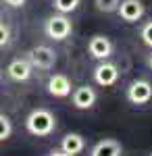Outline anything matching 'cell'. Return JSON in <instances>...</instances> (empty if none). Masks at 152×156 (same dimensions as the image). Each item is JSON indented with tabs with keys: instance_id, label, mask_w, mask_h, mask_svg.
Wrapping results in <instances>:
<instances>
[{
	"instance_id": "cell-1",
	"label": "cell",
	"mask_w": 152,
	"mask_h": 156,
	"mask_svg": "<svg viewBox=\"0 0 152 156\" xmlns=\"http://www.w3.org/2000/svg\"><path fill=\"white\" fill-rule=\"evenodd\" d=\"M27 131L35 137H48L56 127V117L48 110V108H35L27 115L25 119Z\"/></svg>"
},
{
	"instance_id": "cell-2",
	"label": "cell",
	"mask_w": 152,
	"mask_h": 156,
	"mask_svg": "<svg viewBox=\"0 0 152 156\" xmlns=\"http://www.w3.org/2000/svg\"><path fill=\"white\" fill-rule=\"evenodd\" d=\"M71 29H73L71 19L67 15H63V12H56V15L48 17L46 23H44V34H46L50 40H54V42L67 40V37L71 36Z\"/></svg>"
},
{
	"instance_id": "cell-3",
	"label": "cell",
	"mask_w": 152,
	"mask_h": 156,
	"mask_svg": "<svg viewBox=\"0 0 152 156\" xmlns=\"http://www.w3.org/2000/svg\"><path fill=\"white\" fill-rule=\"evenodd\" d=\"M27 60L31 62L34 69H42L48 71L56 65V52L50 48V46H34V48L27 52Z\"/></svg>"
},
{
	"instance_id": "cell-4",
	"label": "cell",
	"mask_w": 152,
	"mask_h": 156,
	"mask_svg": "<svg viewBox=\"0 0 152 156\" xmlns=\"http://www.w3.org/2000/svg\"><path fill=\"white\" fill-rule=\"evenodd\" d=\"M127 100L131 104H148L152 100V83L146 79H136L127 85Z\"/></svg>"
},
{
	"instance_id": "cell-5",
	"label": "cell",
	"mask_w": 152,
	"mask_h": 156,
	"mask_svg": "<svg viewBox=\"0 0 152 156\" xmlns=\"http://www.w3.org/2000/svg\"><path fill=\"white\" fill-rule=\"evenodd\" d=\"M119 79V69L117 65H113V62H98L96 65V69H94V81L98 85H102V87H108V85H115Z\"/></svg>"
},
{
	"instance_id": "cell-6",
	"label": "cell",
	"mask_w": 152,
	"mask_h": 156,
	"mask_svg": "<svg viewBox=\"0 0 152 156\" xmlns=\"http://www.w3.org/2000/svg\"><path fill=\"white\" fill-rule=\"evenodd\" d=\"M119 17L123 19V21H127V23H136V21H140L142 17H144V4H142V0H121L119 2Z\"/></svg>"
},
{
	"instance_id": "cell-7",
	"label": "cell",
	"mask_w": 152,
	"mask_h": 156,
	"mask_svg": "<svg viewBox=\"0 0 152 156\" xmlns=\"http://www.w3.org/2000/svg\"><path fill=\"white\" fill-rule=\"evenodd\" d=\"M88 52L92 54L94 58L98 60H106L113 54V42L106 36H92L88 42Z\"/></svg>"
},
{
	"instance_id": "cell-8",
	"label": "cell",
	"mask_w": 152,
	"mask_h": 156,
	"mask_svg": "<svg viewBox=\"0 0 152 156\" xmlns=\"http://www.w3.org/2000/svg\"><path fill=\"white\" fill-rule=\"evenodd\" d=\"M73 106L79 108V110H88V108H92L96 104V90L90 87V85H79V87H75L73 90Z\"/></svg>"
},
{
	"instance_id": "cell-9",
	"label": "cell",
	"mask_w": 152,
	"mask_h": 156,
	"mask_svg": "<svg viewBox=\"0 0 152 156\" xmlns=\"http://www.w3.org/2000/svg\"><path fill=\"white\" fill-rule=\"evenodd\" d=\"M6 73L13 81H27L34 73V67L27 58H15L11 60V65L6 67Z\"/></svg>"
},
{
	"instance_id": "cell-10",
	"label": "cell",
	"mask_w": 152,
	"mask_h": 156,
	"mask_svg": "<svg viewBox=\"0 0 152 156\" xmlns=\"http://www.w3.org/2000/svg\"><path fill=\"white\" fill-rule=\"evenodd\" d=\"M71 81L67 75L63 73H54L50 79H48V94L54 98H67L71 94Z\"/></svg>"
},
{
	"instance_id": "cell-11",
	"label": "cell",
	"mask_w": 152,
	"mask_h": 156,
	"mask_svg": "<svg viewBox=\"0 0 152 156\" xmlns=\"http://www.w3.org/2000/svg\"><path fill=\"white\" fill-rule=\"evenodd\" d=\"M121 142L113 140V137H104L92 148L90 156H121Z\"/></svg>"
},
{
	"instance_id": "cell-12",
	"label": "cell",
	"mask_w": 152,
	"mask_h": 156,
	"mask_svg": "<svg viewBox=\"0 0 152 156\" xmlns=\"http://www.w3.org/2000/svg\"><path fill=\"white\" fill-rule=\"evenodd\" d=\"M83 148H85V140L79 133H67L60 140V150L71 154V156H77L79 152H83Z\"/></svg>"
},
{
	"instance_id": "cell-13",
	"label": "cell",
	"mask_w": 152,
	"mask_h": 156,
	"mask_svg": "<svg viewBox=\"0 0 152 156\" xmlns=\"http://www.w3.org/2000/svg\"><path fill=\"white\" fill-rule=\"evenodd\" d=\"M52 6H54L56 12L69 15V12H73L77 6H79V0H52Z\"/></svg>"
},
{
	"instance_id": "cell-14",
	"label": "cell",
	"mask_w": 152,
	"mask_h": 156,
	"mask_svg": "<svg viewBox=\"0 0 152 156\" xmlns=\"http://www.w3.org/2000/svg\"><path fill=\"white\" fill-rule=\"evenodd\" d=\"M13 133V123L11 119L6 117V115H0V142H4V140H9Z\"/></svg>"
},
{
	"instance_id": "cell-15",
	"label": "cell",
	"mask_w": 152,
	"mask_h": 156,
	"mask_svg": "<svg viewBox=\"0 0 152 156\" xmlns=\"http://www.w3.org/2000/svg\"><path fill=\"white\" fill-rule=\"evenodd\" d=\"M119 2L121 0H94L96 9L100 12H115L119 9Z\"/></svg>"
},
{
	"instance_id": "cell-16",
	"label": "cell",
	"mask_w": 152,
	"mask_h": 156,
	"mask_svg": "<svg viewBox=\"0 0 152 156\" xmlns=\"http://www.w3.org/2000/svg\"><path fill=\"white\" fill-rule=\"evenodd\" d=\"M140 36H142V42H144L146 46H150V48H152V21H148V23L142 27Z\"/></svg>"
},
{
	"instance_id": "cell-17",
	"label": "cell",
	"mask_w": 152,
	"mask_h": 156,
	"mask_svg": "<svg viewBox=\"0 0 152 156\" xmlns=\"http://www.w3.org/2000/svg\"><path fill=\"white\" fill-rule=\"evenodd\" d=\"M9 40H11V29H9L4 23H0V48H2V46H6V44H9Z\"/></svg>"
},
{
	"instance_id": "cell-18",
	"label": "cell",
	"mask_w": 152,
	"mask_h": 156,
	"mask_svg": "<svg viewBox=\"0 0 152 156\" xmlns=\"http://www.w3.org/2000/svg\"><path fill=\"white\" fill-rule=\"evenodd\" d=\"M9 6H13V9H21V6H25V0H4Z\"/></svg>"
},
{
	"instance_id": "cell-19",
	"label": "cell",
	"mask_w": 152,
	"mask_h": 156,
	"mask_svg": "<svg viewBox=\"0 0 152 156\" xmlns=\"http://www.w3.org/2000/svg\"><path fill=\"white\" fill-rule=\"evenodd\" d=\"M48 156H71V154H67V152H63V150H52Z\"/></svg>"
},
{
	"instance_id": "cell-20",
	"label": "cell",
	"mask_w": 152,
	"mask_h": 156,
	"mask_svg": "<svg viewBox=\"0 0 152 156\" xmlns=\"http://www.w3.org/2000/svg\"><path fill=\"white\" fill-rule=\"evenodd\" d=\"M148 65H150V69H152V54H150V58H148Z\"/></svg>"
},
{
	"instance_id": "cell-21",
	"label": "cell",
	"mask_w": 152,
	"mask_h": 156,
	"mask_svg": "<svg viewBox=\"0 0 152 156\" xmlns=\"http://www.w3.org/2000/svg\"><path fill=\"white\" fill-rule=\"evenodd\" d=\"M150 156H152V154H150Z\"/></svg>"
}]
</instances>
